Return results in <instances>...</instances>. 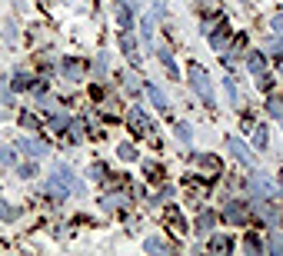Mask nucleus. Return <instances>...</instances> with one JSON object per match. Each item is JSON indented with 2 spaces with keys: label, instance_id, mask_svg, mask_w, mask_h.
I'll return each mask as SVG.
<instances>
[{
  "label": "nucleus",
  "instance_id": "obj_1",
  "mask_svg": "<svg viewBox=\"0 0 283 256\" xmlns=\"http://www.w3.org/2000/svg\"><path fill=\"white\" fill-rule=\"evenodd\" d=\"M186 80H190V87L197 90V96H200L203 104H213V87H210V77H207V70L203 67H190L186 70Z\"/></svg>",
  "mask_w": 283,
  "mask_h": 256
},
{
  "label": "nucleus",
  "instance_id": "obj_2",
  "mask_svg": "<svg viewBox=\"0 0 283 256\" xmlns=\"http://www.w3.org/2000/svg\"><path fill=\"white\" fill-rule=\"evenodd\" d=\"M250 190H253V196H260V200L276 196V183H273V180H267L263 173H253L250 176Z\"/></svg>",
  "mask_w": 283,
  "mask_h": 256
},
{
  "label": "nucleus",
  "instance_id": "obj_3",
  "mask_svg": "<svg viewBox=\"0 0 283 256\" xmlns=\"http://www.w3.org/2000/svg\"><path fill=\"white\" fill-rule=\"evenodd\" d=\"M226 150H230V157H233V160H240L243 167H253V163H257V157H253V153L247 150V143H243V140H237V136H230V140H226Z\"/></svg>",
  "mask_w": 283,
  "mask_h": 256
},
{
  "label": "nucleus",
  "instance_id": "obj_4",
  "mask_svg": "<svg viewBox=\"0 0 283 256\" xmlns=\"http://www.w3.org/2000/svg\"><path fill=\"white\" fill-rule=\"evenodd\" d=\"M247 70L257 77L260 83H263V77H267V54H260V50H253L250 57H247Z\"/></svg>",
  "mask_w": 283,
  "mask_h": 256
},
{
  "label": "nucleus",
  "instance_id": "obj_5",
  "mask_svg": "<svg viewBox=\"0 0 283 256\" xmlns=\"http://www.w3.org/2000/svg\"><path fill=\"white\" fill-rule=\"evenodd\" d=\"M20 153H24V157H30V160H40V157H47V143H40V140H20Z\"/></svg>",
  "mask_w": 283,
  "mask_h": 256
},
{
  "label": "nucleus",
  "instance_id": "obj_6",
  "mask_svg": "<svg viewBox=\"0 0 283 256\" xmlns=\"http://www.w3.org/2000/svg\"><path fill=\"white\" fill-rule=\"evenodd\" d=\"M223 93H226V100H230V107H240L243 104V93H240V87H237L233 77H226V80H223Z\"/></svg>",
  "mask_w": 283,
  "mask_h": 256
},
{
  "label": "nucleus",
  "instance_id": "obj_7",
  "mask_svg": "<svg viewBox=\"0 0 283 256\" xmlns=\"http://www.w3.org/2000/svg\"><path fill=\"white\" fill-rule=\"evenodd\" d=\"M147 96H150V104H154L157 110H167V93H163L160 87H154V83H147Z\"/></svg>",
  "mask_w": 283,
  "mask_h": 256
},
{
  "label": "nucleus",
  "instance_id": "obj_8",
  "mask_svg": "<svg viewBox=\"0 0 283 256\" xmlns=\"http://www.w3.org/2000/svg\"><path fill=\"white\" fill-rule=\"evenodd\" d=\"M120 43H123V50H127V57L137 64V37H133L130 30H123V33H120Z\"/></svg>",
  "mask_w": 283,
  "mask_h": 256
},
{
  "label": "nucleus",
  "instance_id": "obj_9",
  "mask_svg": "<svg viewBox=\"0 0 283 256\" xmlns=\"http://www.w3.org/2000/svg\"><path fill=\"white\" fill-rule=\"evenodd\" d=\"M60 67H64V77H67V80H80V73H83V67L77 64V60H73V57H67V60H64V64H60Z\"/></svg>",
  "mask_w": 283,
  "mask_h": 256
},
{
  "label": "nucleus",
  "instance_id": "obj_10",
  "mask_svg": "<svg viewBox=\"0 0 283 256\" xmlns=\"http://www.w3.org/2000/svg\"><path fill=\"white\" fill-rule=\"evenodd\" d=\"M144 246H147V253H173V246L167 240H160V236H150Z\"/></svg>",
  "mask_w": 283,
  "mask_h": 256
},
{
  "label": "nucleus",
  "instance_id": "obj_11",
  "mask_svg": "<svg viewBox=\"0 0 283 256\" xmlns=\"http://www.w3.org/2000/svg\"><path fill=\"white\" fill-rule=\"evenodd\" d=\"M226 220H230V223H243V220H247V207H243V203H230V207H226Z\"/></svg>",
  "mask_w": 283,
  "mask_h": 256
},
{
  "label": "nucleus",
  "instance_id": "obj_12",
  "mask_svg": "<svg viewBox=\"0 0 283 256\" xmlns=\"http://www.w3.org/2000/svg\"><path fill=\"white\" fill-rule=\"evenodd\" d=\"M130 127H137V133L150 130V120H147V113H144V110H130Z\"/></svg>",
  "mask_w": 283,
  "mask_h": 256
},
{
  "label": "nucleus",
  "instance_id": "obj_13",
  "mask_svg": "<svg viewBox=\"0 0 283 256\" xmlns=\"http://www.w3.org/2000/svg\"><path fill=\"white\" fill-rule=\"evenodd\" d=\"M213 226H217V216L207 210V213H200V220H197V233H213Z\"/></svg>",
  "mask_w": 283,
  "mask_h": 256
},
{
  "label": "nucleus",
  "instance_id": "obj_14",
  "mask_svg": "<svg viewBox=\"0 0 283 256\" xmlns=\"http://www.w3.org/2000/svg\"><path fill=\"white\" fill-rule=\"evenodd\" d=\"M157 57H160V60H163V67H167V73H170V77H177V64H173V57H170V50H157Z\"/></svg>",
  "mask_w": 283,
  "mask_h": 256
},
{
  "label": "nucleus",
  "instance_id": "obj_15",
  "mask_svg": "<svg viewBox=\"0 0 283 256\" xmlns=\"http://www.w3.org/2000/svg\"><path fill=\"white\" fill-rule=\"evenodd\" d=\"M267 113L270 117H283V96H270L267 100Z\"/></svg>",
  "mask_w": 283,
  "mask_h": 256
},
{
  "label": "nucleus",
  "instance_id": "obj_16",
  "mask_svg": "<svg viewBox=\"0 0 283 256\" xmlns=\"http://www.w3.org/2000/svg\"><path fill=\"white\" fill-rule=\"evenodd\" d=\"M154 20H157L154 14L144 17V43H154Z\"/></svg>",
  "mask_w": 283,
  "mask_h": 256
},
{
  "label": "nucleus",
  "instance_id": "obj_17",
  "mask_svg": "<svg viewBox=\"0 0 283 256\" xmlns=\"http://www.w3.org/2000/svg\"><path fill=\"white\" fill-rule=\"evenodd\" d=\"M260 213H263V220H267L270 226H280V213H276L270 203H267V207H260Z\"/></svg>",
  "mask_w": 283,
  "mask_h": 256
},
{
  "label": "nucleus",
  "instance_id": "obj_18",
  "mask_svg": "<svg viewBox=\"0 0 283 256\" xmlns=\"http://www.w3.org/2000/svg\"><path fill=\"white\" fill-rule=\"evenodd\" d=\"M267 249H270V253H283V233H270Z\"/></svg>",
  "mask_w": 283,
  "mask_h": 256
},
{
  "label": "nucleus",
  "instance_id": "obj_19",
  "mask_svg": "<svg viewBox=\"0 0 283 256\" xmlns=\"http://www.w3.org/2000/svg\"><path fill=\"white\" fill-rule=\"evenodd\" d=\"M17 216H20V213H17L7 200H0V220H7V223H10V220H17Z\"/></svg>",
  "mask_w": 283,
  "mask_h": 256
},
{
  "label": "nucleus",
  "instance_id": "obj_20",
  "mask_svg": "<svg viewBox=\"0 0 283 256\" xmlns=\"http://www.w3.org/2000/svg\"><path fill=\"white\" fill-rule=\"evenodd\" d=\"M93 77H97V80H104V77H107V57L104 54L93 60Z\"/></svg>",
  "mask_w": 283,
  "mask_h": 256
},
{
  "label": "nucleus",
  "instance_id": "obj_21",
  "mask_svg": "<svg viewBox=\"0 0 283 256\" xmlns=\"http://www.w3.org/2000/svg\"><path fill=\"white\" fill-rule=\"evenodd\" d=\"M17 173L24 176V180H30V176H37V163H33V160H27V163H20V167H17Z\"/></svg>",
  "mask_w": 283,
  "mask_h": 256
},
{
  "label": "nucleus",
  "instance_id": "obj_22",
  "mask_svg": "<svg viewBox=\"0 0 283 256\" xmlns=\"http://www.w3.org/2000/svg\"><path fill=\"white\" fill-rule=\"evenodd\" d=\"M210 47H217V50L226 47V30H223V27H220L217 33H210Z\"/></svg>",
  "mask_w": 283,
  "mask_h": 256
},
{
  "label": "nucleus",
  "instance_id": "obj_23",
  "mask_svg": "<svg viewBox=\"0 0 283 256\" xmlns=\"http://www.w3.org/2000/svg\"><path fill=\"white\" fill-rule=\"evenodd\" d=\"M230 246H233V243L226 240V236H213V240H210V249H217V253H226Z\"/></svg>",
  "mask_w": 283,
  "mask_h": 256
},
{
  "label": "nucleus",
  "instance_id": "obj_24",
  "mask_svg": "<svg viewBox=\"0 0 283 256\" xmlns=\"http://www.w3.org/2000/svg\"><path fill=\"white\" fill-rule=\"evenodd\" d=\"M253 140H257V150H267L270 136H267V127H257V133H253Z\"/></svg>",
  "mask_w": 283,
  "mask_h": 256
},
{
  "label": "nucleus",
  "instance_id": "obj_25",
  "mask_svg": "<svg viewBox=\"0 0 283 256\" xmlns=\"http://www.w3.org/2000/svg\"><path fill=\"white\" fill-rule=\"evenodd\" d=\"M267 54H273V57L283 54V37H270L267 40Z\"/></svg>",
  "mask_w": 283,
  "mask_h": 256
},
{
  "label": "nucleus",
  "instance_id": "obj_26",
  "mask_svg": "<svg viewBox=\"0 0 283 256\" xmlns=\"http://www.w3.org/2000/svg\"><path fill=\"white\" fill-rule=\"evenodd\" d=\"M14 150H10V146H0V167H14Z\"/></svg>",
  "mask_w": 283,
  "mask_h": 256
},
{
  "label": "nucleus",
  "instance_id": "obj_27",
  "mask_svg": "<svg viewBox=\"0 0 283 256\" xmlns=\"http://www.w3.org/2000/svg\"><path fill=\"white\" fill-rule=\"evenodd\" d=\"M120 160H137V146L133 143H120Z\"/></svg>",
  "mask_w": 283,
  "mask_h": 256
},
{
  "label": "nucleus",
  "instance_id": "obj_28",
  "mask_svg": "<svg viewBox=\"0 0 283 256\" xmlns=\"http://www.w3.org/2000/svg\"><path fill=\"white\" fill-rule=\"evenodd\" d=\"M177 136L183 140V143H190V140H194V130L186 127V123H177Z\"/></svg>",
  "mask_w": 283,
  "mask_h": 256
},
{
  "label": "nucleus",
  "instance_id": "obj_29",
  "mask_svg": "<svg viewBox=\"0 0 283 256\" xmlns=\"http://www.w3.org/2000/svg\"><path fill=\"white\" fill-rule=\"evenodd\" d=\"M14 87H17V90L30 87V73H17V77H14Z\"/></svg>",
  "mask_w": 283,
  "mask_h": 256
},
{
  "label": "nucleus",
  "instance_id": "obj_30",
  "mask_svg": "<svg viewBox=\"0 0 283 256\" xmlns=\"http://www.w3.org/2000/svg\"><path fill=\"white\" fill-rule=\"evenodd\" d=\"M67 123H70V120H67L64 113H57L54 120H50V127H54V130H57V133H60V130H64V127H67Z\"/></svg>",
  "mask_w": 283,
  "mask_h": 256
},
{
  "label": "nucleus",
  "instance_id": "obj_31",
  "mask_svg": "<svg viewBox=\"0 0 283 256\" xmlns=\"http://www.w3.org/2000/svg\"><path fill=\"white\" fill-rule=\"evenodd\" d=\"M90 173H93V180H104V163H93V167H90Z\"/></svg>",
  "mask_w": 283,
  "mask_h": 256
},
{
  "label": "nucleus",
  "instance_id": "obj_32",
  "mask_svg": "<svg viewBox=\"0 0 283 256\" xmlns=\"http://www.w3.org/2000/svg\"><path fill=\"white\" fill-rule=\"evenodd\" d=\"M10 100H14V96H10V87H0V104L7 107V104H10Z\"/></svg>",
  "mask_w": 283,
  "mask_h": 256
},
{
  "label": "nucleus",
  "instance_id": "obj_33",
  "mask_svg": "<svg viewBox=\"0 0 283 256\" xmlns=\"http://www.w3.org/2000/svg\"><path fill=\"white\" fill-rule=\"evenodd\" d=\"M20 123H24L27 130H33V127H37V117H27V113H24V120H20Z\"/></svg>",
  "mask_w": 283,
  "mask_h": 256
},
{
  "label": "nucleus",
  "instance_id": "obj_34",
  "mask_svg": "<svg viewBox=\"0 0 283 256\" xmlns=\"http://www.w3.org/2000/svg\"><path fill=\"white\" fill-rule=\"evenodd\" d=\"M273 30H276V33H283V14H280V17H273Z\"/></svg>",
  "mask_w": 283,
  "mask_h": 256
},
{
  "label": "nucleus",
  "instance_id": "obj_35",
  "mask_svg": "<svg viewBox=\"0 0 283 256\" xmlns=\"http://www.w3.org/2000/svg\"><path fill=\"white\" fill-rule=\"evenodd\" d=\"M120 4H123V7H133V10H137V4H140V0H120Z\"/></svg>",
  "mask_w": 283,
  "mask_h": 256
},
{
  "label": "nucleus",
  "instance_id": "obj_36",
  "mask_svg": "<svg viewBox=\"0 0 283 256\" xmlns=\"http://www.w3.org/2000/svg\"><path fill=\"white\" fill-rule=\"evenodd\" d=\"M280 120H283V117H280Z\"/></svg>",
  "mask_w": 283,
  "mask_h": 256
}]
</instances>
